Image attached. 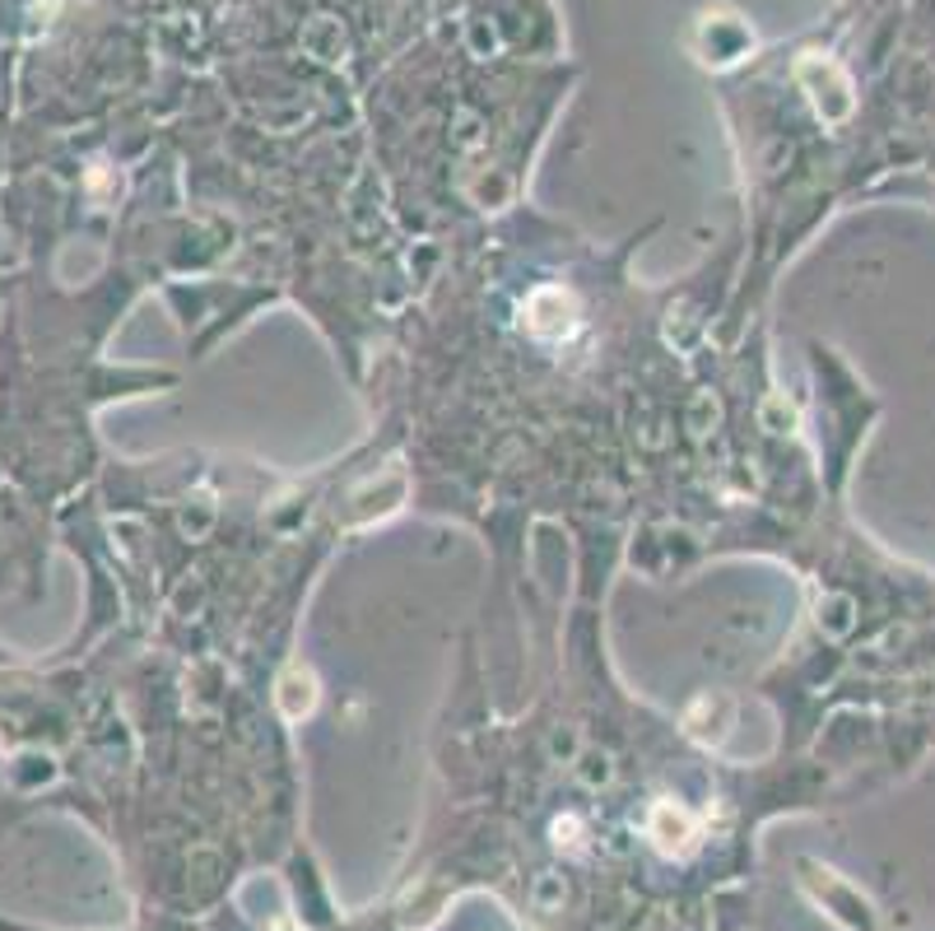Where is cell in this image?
I'll return each instance as SVG.
<instances>
[{
  "instance_id": "cell-1",
  "label": "cell",
  "mask_w": 935,
  "mask_h": 931,
  "mask_svg": "<svg viewBox=\"0 0 935 931\" xmlns=\"http://www.w3.org/2000/svg\"><path fill=\"white\" fill-rule=\"evenodd\" d=\"M312 703H317V680H312V671H303V666L284 671V680H280V708H284V718L299 722L303 713H312Z\"/></svg>"
},
{
  "instance_id": "cell-2",
  "label": "cell",
  "mask_w": 935,
  "mask_h": 931,
  "mask_svg": "<svg viewBox=\"0 0 935 931\" xmlns=\"http://www.w3.org/2000/svg\"><path fill=\"white\" fill-rule=\"evenodd\" d=\"M693 834V819L680 811V806H656V815H652V838L662 843L666 852L670 848H685V838Z\"/></svg>"
}]
</instances>
